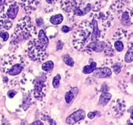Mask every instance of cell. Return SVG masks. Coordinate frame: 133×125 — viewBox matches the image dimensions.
<instances>
[{
	"label": "cell",
	"instance_id": "37",
	"mask_svg": "<svg viewBox=\"0 0 133 125\" xmlns=\"http://www.w3.org/2000/svg\"><path fill=\"white\" fill-rule=\"evenodd\" d=\"M36 23L38 27H40L44 23V20H43V19L42 18H38L36 20Z\"/></svg>",
	"mask_w": 133,
	"mask_h": 125
},
{
	"label": "cell",
	"instance_id": "25",
	"mask_svg": "<svg viewBox=\"0 0 133 125\" xmlns=\"http://www.w3.org/2000/svg\"><path fill=\"white\" fill-rule=\"evenodd\" d=\"M31 103H32V98H31V93H30V95L29 94V95H25L23 98V102H22V108L23 111L27 110L31 105Z\"/></svg>",
	"mask_w": 133,
	"mask_h": 125
},
{
	"label": "cell",
	"instance_id": "16",
	"mask_svg": "<svg viewBox=\"0 0 133 125\" xmlns=\"http://www.w3.org/2000/svg\"><path fill=\"white\" fill-rule=\"evenodd\" d=\"M13 22L6 16V14L3 12L0 15V30H9L12 27Z\"/></svg>",
	"mask_w": 133,
	"mask_h": 125
},
{
	"label": "cell",
	"instance_id": "32",
	"mask_svg": "<svg viewBox=\"0 0 133 125\" xmlns=\"http://www.w3.org/2000/svg\"><path fill=\"white\" fill-rule=\"evenodd\" d=\"M61 76L59 74H57L53 78V82H52V85L55 89H57L60 87V81H61Z\"/></svg>",
	"mask_w": 133,
	"mask_h": 125
},
{
	"label": "cell",
	"instance_id": "26",
	"mask_svg": "<svg viewBox=\"0 0 133 125\" xmlns=\"http://www.w3.org/2000/svg\"><path fill=\"white\" fill-rule=\"evenodd\" d=\"M125 61L127 63H129L133 61V45L130 47L125 55Z\"/></svg>",
	"mask_w": 133,
	"mask_h": 125
},
{
	"label": "cell",
	"instance_id": "29",
	"mask_svg": "<svg viewBox=\"0 0 133 125\" xmlns=\"http://www.w3.org/2000/svg\"><path fill=\"white\" fill-rule=\"evenodd\" d=\"M41 118L42 121H46L48 122L49 124H56V122L50 117V115L47 113H42L41 114Z\"/></svg>",
	"mask_w": 133,
	"mask_h": 125
},
{
	"label": "cell",
	"instance_id": "8",
	"mask_svg": "<svg viewBox=\"0 0 133 125\" xmlns=\"http://www.w3.org/2000/svg\"><path fill=\"white\" fill-rule=\"evenodd\" d=\"M91 23L92 24V32L91 35L90 41H96V40H101L105 37L106 31L104 29H100L99 27L98 22L96 20V17L94 15L91 14Z\"/></svg>",
	"mask_w": 133,
	"mask_h": 125
},
{
	"label": "cell",
	"instance_id": "11",
	"mask_svg": "<svg viewBox=\"0 0 133 125\" xmlns=\"http://www.w3.org/2000/svg\"><path fill=\"white\" fill-rule=\"evenodd\" d=\"M42 0H19V4L27 14H31L37 9Z\"/></svg>",
	"mask_w": 133,
	"mask_h": 125
},
{
	"label": "cell",
	"instance_id": "4",
	"mask_svg": "<svg viewBox=\"0 0 133 125\" xmlns=\"http://www.w3.org/2000/svg\"><path fill=\"white\" fill-rule=\"evenodd\" d=\"M27 65L24 59L20 55H10L3 63V70L5 74L16 76L20 74Z\"/></svg>",
	"mask_w": 133,
	"mask_h": 125
},
{
	"label": "cell",
	"instance_id": "30",
	"mask_svg": "<svg viewBox=\"0 0 133 125\" xmlns=\"http://www.w3.org/2000/svg\"><path fill=\"white\" fill-rule=\"evenodd\" d=\"M122 63L120 62H117L115 63H113L112 65V68L113 69V71L116 74H118L120 73V72L122 71Z\"/></svg>",
	"mask_w": 133,
	"mask_h": 125
},
{
	"label": "cell",
	"instance_id": "33",
	"mask_svg": "<svg viewBox=\"0 0 133 125\" xmlns=\"http://www.w3.org/2000/svg\"><path fill=\"white\" fill-rule=\"evenodd\" d=\"M0 37L3 39L4 42H6L9 39V34L7 31H5V30H2L0 31Z\"/></svg>",
	"mask_w": 133,
	"mask_h": 125
},
{
	"label": "cell",
	"instance_id": "31",
	"mask_svg": "<svg viewBox=\"0 0 133 125\" xmlns=\"http://www.w3.org/2000/svg\"><path fill=\"white\" fill-rule=\"evenodd\" d=\"M114 48L118 52L123 51V49H124V44H123V42L120 40H116V42H114Z\"/></svg>",
	"mask_w": 133,
	"mask_h": 125
},
{
	"label": "cell",
	"instance_id": "2",
	"mask_svg": "<svg viewBox=\"0 0 133 125\" xmlns=\"http://www.w3.org/2000/svg\"><path fill=\"white\" fill-rule=\"evenodd\" d=\"M92 24L90 21H84L79 25V28L72 36V44L75 49L83 50L90 41Z\"/></svg>",
	"mask_w": 133,
	"mask_h": 125
},
{
	"label": "cell",
	"instance_id": "10",
	"mask_svg": "<svg viewBox=\"0 0 133 125\" xmlns=\"http://www.w3.org/2000/svg\"><path fill=\"white\" fill-rule=\"evenodd\" d=\"M112 111L116 117H120L125 111L126 104L123 100L120 98L113 100L112 103Z\"/></svg>",
	"mask_w": 133,
	"mask_h": 125
},
{
	"label": "cell",
	"instance_id": "27",
	"mask_svg": "<svg viewBox=\"0 0 133 125\" xmlns=\"http://www.w3.org/2000/svg\"><path fill=\"white\" fill-rule=\"evenodd\" d=\"M62 59L66 65H68L69 66H71V67H73L74 66V59L68 54H64V55H62Z\"/></svg>",
	"mask_w": 133,
	"mask_h": 125
},
{
	"label": "cell",
	"instance_id": "39",
	"mask_svg": "<svg viewBox=\"0 0 133 125\" xmlns=\"http://www.w3.org/2000/svg\"><path fill=\"white\" fill-rule=\"evenodd\" d=\"M87 115L90 119H93L97 115H96V111H90L88 113Z\"/></svg>",
	"mask_w": 133,
	"mask_h": 125
},
{
	"label": "cell",
	"instance_id": "44",
	"mask_svg": "<svg viewBox=\"0 0 133 125\" xmlns=\"http://www.w3.org/2000/svg\"><path fill=\"white\" fill-rule=\"evenodd\" d=\"M1 48H2V45H1V44L0 43V49H1Z\"/></svg>",
	"mask_w": 133,
	"mask_h": 125
},
{
	"label": "cell",
	"instance_id": "12",
	"mask_svg": "<svg viewBox=\"0 0 133 125\" xmlns=\"http://www.w3.org/2000/svg\"><path fill=\"white\" fill-rule=\"evenodd\" d=\"M120 16L121 23L124 27H130L133 26V9L127 8L124 11H122ZM119 13V14H120Z\"/></svg>",
	"mask_w": 133,
	"mask_h": 125
},
{
	"label": "cell",
	"instance_id": "24",
	"mask_svg": "<svg viewBox=\"0 0 133 125\" xmlns=\"http://www.w3.org/2000/svg\"><path fill=\"white\" fill-rule=\"evenodd\" d=\"M64 20L63 16L61 14H55V15L51 16L49 19V22L53 25H59Z\"/></svg>",
	"mask_w": 133,
	"mask_h": 125
},
{
	"label": "cell",
	"instance_id": "6",
	"mask_svg": "<svg viewBox=\"0 0 133 125\" xmlns=\"http://www.w3.org/2000/svg\"><path fill=\"white\" fill-rule=\"evenodd\" d=\"M92 15L96 17L98 24L101 26V28L104 30L107 29L111 27L114 20V12L110 10L106 12H101L99 9H94L92 10Z\"/></svg>",
	"mask_w": 133,
	"mask_h": 125
},
{
	"label": "cell",
	"instance_id": "22",
	"mask_svg": "<svg viewBox=\"0 0 133 125\" xmlns=\"http://www.w3.org/2000/svg\"><path fill=\"white\" fill-rule=\"evenodd\" d=\"M96 68H97V63L93 61V62H91L89 65H87V66H84L83 69V73L84 74H91Z\"/></svg>",
	"mask_w": 133,
	"mask_h": 125
},
{
	"label": "cell",
	"instance_id": "1",
	"mask_svg": "<svg viewBox=\"0 0 133 125\" xmlns=\"http://www.w3.org/2000/svg\"><path fill=\"white\" fill-rule=\"evenodd\" d=\"M37 34L32 20L28 16H24L18 21L12 35L10 44H15L27 40Z\"/></svg>",
	"mask_w": 133,
	"mask_h": 125
},
{
	"label": "cell",
	"instance_id": "7",
	"mask_svg": "<svg viewBox=\"0 0 133 125\" xmlns=\"http://www.w3.org/2000/svg\"><path fill=\"white\" fill-rule=\"evenodd\" d=\"M83 3L84 2L81 0H61V7L69 16H72L74 10Z\"/></svg>",
	"mask_w": 133,
	"mask_h": 125
},
{
	"label": "cell",
	"instance_id": "43",
	"mask_svg": "<svg viewBox=\"0 0 133 125\" xmlns=\"http://www.w3.org/2000/svg\"><path fill=\"white\" fill-rule=\"evenodd\" d=\"M131 118L132 120H133V109H132V112H131Z\"/></svg>",
	"mask_w": 133,
	"mask_h": 125
},
{
	"label": "cell",
	"instance_id": "17",
	"mask_svg": "<svg viewBox=\"0 0 133 125\" xmlns=\"http://www.w3.org/2000/svg\"><path fill=\"white\" fill-rule=\"evenodd\" d=\"M126 4H127V0H116L110 7V10L113 12H116L119 14L123 11L122 9Z\"/></svg>",
	"mask_w": 133,
	"mask_h": 125
},
{
	"label": "cell",
	"instance_id": "28",
	"mask_svg": "<svg viewBox=\"0 0 133 125\" xmlns=\"http://www.w3.org/2000/svg\"><path fill=\"white\" fill-rule=\"evenodd\" d=\"M54 67V63L52 61H48L47 62L44 63L42 65V69L44 72H49Z\"/></svg>",
	"mask_w": 133,
	"mask_h": 125
},
{
	"label": "cell",
	"instance_id": "18",
	"mask_svg": "<svg viewBox=\"0 0 133 125\" xmlns=\"http://www.w3.org/2000/svg\"><path fill=\"white\" fill-rule=\"evenodd\" d=\"M78 93V89L77 87H74L70 91H68L65 95V100H66L67 104H70L72 102L73 100H74L75 97L77 96Z\"/></svg>",
	"mask_w": 133,
	"mask_h": 125
},
{
	"label": "cell",
	"instance_id": "21",
	"mask_svg": "<svg viewBox=\"0 0 133 125\" xmlns=\"http://www.w3.org/2000/svg\"><path fill=\"white\" fill-rule=\"evenodd\" d=\"M127 34V32L125 29H124L123 28H119L113 35L112 39L113 40H120V39L126 37Z\"/></svg>",
	"mask_w": 133,
	"mask_h": 125
},
{
	"label": "cell",
	"instance_id": "23",
	"mask_svg": "<svg viewBox=\"0 0 133 125\" xmlns=\"http://www.w3.org/2000/svg\"><path fill=\"white\" fill-rule=\"evenodd\" d=\"M38 40L41 42L42 44L44 45L48 46L49 44V39H48V36H47L46 33H45V31L44 29H40L38 33Z\"/></svg>",
	"mask_w": 133,
	"mask_h": 125
},
{
	"label": "cell",
	"instance_id": "20",
	"mask_svg": "<svg viewBox=\"0 0 133 125\" xmlns=\"http://www.w3.org/2000/svg\"><path fill=\"white\" fill-rule=\"evenodd\" d=\"M103 52L105 55L108 57H111L114 55V54H115V51H114V49L113 48L112 46L111 43L110 42H106Z\"/></svg>",
	"mask_w": 133,
	"mask_h": 125
},
{
	"label": "cell",
	"instance_id": "13",
	"mask_svg": "<svg viewBox=\"0 0 133 125\" xmlns=\"http://www.w3.org/2000/svg\"><path fill=\"white\" fill-rule=\"evenodd\" d=\"M86 117V113L83 109H78L75 111L66 118V123L69 124H74L81 120L84 119Z\"/></svg>",
	"mask_w": 133,
	"mask_h": 125
},
{
	"label": "cell",
	"instance_id": "45",
	"mask_svg": "<svg viewBox=\"0 0 133 125\" xmlns=\"http://www.w3.org/2000/svg\"><path fill=\"white\" fill-rule=\"evenodd\" d=\"M132 2H133V0H132Z\"/></svg>",
	"mask_w": 133,
	"mask_h": 125
},
{
	"label": "cell",
	"instance_id": "41",
	"mask_svg": "<svg viewBox=\"0 0 133 125\" xmlns=\"http://www.w3.org/2000/svg\"><path fill=\"white\" fill-rule=\"evenodd\" d=\"M47 3L51 5H55L59 1V0H45Z\"/></svg>",
	"mask_w": 133,
	"mask_h": 125
},
{
	"label": "cell",
	"instance_id": "36",
	"mask_svg": "<svg viewBox=\"0 0 133 125\" xmlns=\"http://www.w3.org/2000/svg\"><path fill=\"white\" fill-rule=\"evenodd\" d=\"M63 45H64V43L62 42V41H61V40H58L57 43V48H56V50L58 51L59 50V49H62Z\"/></svg>",
	"mask_w": 133,
	"mask_h": 125
},
{
	"label": "cell",
	"instance_id": "35",
	"mask_svg": "<svg viewBox=\"0 0 133 125\" xmlns=\"http://www.w3.org/2000/svg\"><path fill=\"white\" fill-rule=\"evenodd\" d=\"M6 2V0H0V14L4 11L5 9V3Z\"/></svg>",
	"mask_w": 133,
	"mask_h": 125
},
{
	"label": "cell",
	"instance_id": "42",
	"mask_svg": "<svg viewBox=\"0 0 133 125\" xmlns=\"http://www.w3.org/2000/svg\"><path fill=\"white\" fill-rule=\"evenodd\" d=\"M31 124H44V122H42V121H40V120H37L36 121H35V122H32L31 123Z\"/></svg>",
	"mask_w": 133,
	"mask_h": 125
},
{
	"label": "cell",
	"instance_id": "40",
	"mask_svg": "<svg viewBox=\"0 0 133 125\" xmlns=\"http://www.w3.org/2000/svg\"><path fill=\"white\" fill-rule=\"evenodd\" d=\"M109 90V87H108L107 85L106 84H103L102 85V86H101V92H107V91H108Z\"/></svg>",
	"mask_w": 133,
	"mask_h": 125
},
{
	"label": "cell",
	"instance_id": "34",
	"mask_svg": "<svg viewBox=\"0 0 133 125\" xmlns=\"http://www.w3.org/2000/svg\"><path fill=\"white\" fill-rule=\"evenodd\" d=\"M17 94V91H15V90H10L7 93V96L8 97L10 98H14V96H15Z\"/></svg>",
	"mask_w": 133,
	"mask_h": 125
},
{
	"label": "cell",
	"instance_id": "9",
	"mask_svg": "<svg viewBox=\"0 0 133 125\" xmlns=\"http://www.w3.org/2000/svg\"><path fill=\"white\" fill-rule=\"evenodd\" d=\"M106 42L101 40H96V41L90 42L87 44L84 48V51L88 54L92 55L95 53H101L104 50Z\"/></svg>",
	"mask_w": 133,
	"mask_h": 125
},
{
	"label": "cell",
	"instance_id": "15",
	"mask_svg": "<svg viewBox=\"0 0 133 125\" xmlns=\"http://www.w3.org/2000/svg\"><path fill=\"white\" fill-rule=\"evenodd\" d=\"M92 73L95 78H105L112 75V70L109 66H101L97 68Z\"/></svg>",
	"mask_w": 133,
	"mask_h": 125
},
{
	"label": "cell",
	"instance_id": "19",
	"mask_svg": "<svg viewBox=\"0 0 133 125\" xmlns=\"http://www.w3.org/2000/svg\"><path fill=\"white\" fill-rule=\"evenodd\" d=\"M111 98L112 95L110 92H109L108 91L102 92V94L100 96L99 100V104L102 106H105L110 102Z\"/></svg>",
	"mask_w": 133,
	"mask_h": 125
},
{
	"label": "cell",
	"instance_id": "5",
	"mask_svg": "<svg viewBox=\"0 0 133 125\" xmlns=\"http://www.w3.org/2000/svg\"><path fill=\"white\" fill-rule=\"evenodd\" d=\"M47 76L45 73H42L35 78L33 81L32 95L36 100L42 101L46 95Z\"/></svg>",
	"mask_w": 133,
	"mask_h": 125
},
{
	"label": "cell",
	"instance_id": "14",
	"mask_svg": "<svg viewBox=\"0 0 133 125\" xmlns=\"http://www.w3.org/2000/svg\"><path fill=\"white\" fill-rule=\"evenodd\" d=\"M19 10V3L16 2V1H12L9 4L8 6L7 9H6V16L10 20H13L16 18L17 14H18V12Z\"/></svg>",
	"mask_w": 133,
	"mask_h": 125
},
{
	"label": "cell",
	"instance_id": "38",
	"mask_svg": "<svg viewBox=\"0 0 133 125\" xmlns=\"http://www.w3.org/2000/svg\"><path fill=\"white\" fill-rule=\"evenodd\" d=\"M61 30H62V31L63 33H68L70 32V30H71V28H70L69 26H63L62 27V28H61Z\"/></svg>",
	"mask_w": 133,
	"mask_h": 125
},
{
	"label": "cell",
	"instance_id": "3",
	"mask_svg": "<svg viewBox=\"0 0 133 125\" xmlns=\"http://www.w3.org/2000/svg\"><path fill=\"white\" fill-rule=\"evenodd\" d=\"M48 46L41 42L38 39H32L28 42L25 48L27 57L32 61H42L47 57Z\"/></svg>",
	"mask_w": 133,
	"mask_h": 125
}]
</instances>
